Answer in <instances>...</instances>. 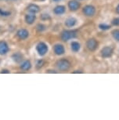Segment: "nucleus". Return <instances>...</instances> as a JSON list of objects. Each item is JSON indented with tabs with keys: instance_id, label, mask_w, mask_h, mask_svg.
I'll list each match as a JSON object with an SVG mask.
<instances>
[{
	"instance_id": "12",
	"label": "nucleus",
	"mask_w": 119,
	"mask_h": 120,
	"mask_svg": "<svg viewBox=\"0 0 119 120\" xmlns=\"http://www.w3.org/2000/svg\"><path fill=\"white\" fill-rule=\"evenodd\" d=\"M28 10L29 12L32 13H36L38 12H39L40 9L37 5H35V4H31L28 6Z\"/></svg>"
},
{
	"instance_id": "15",
	"label": "nucleus",
	"mask_w": 119,
	"mask_h": 120,
	"mask_svg": "<svg viewBox=\"0 0 119 120\" xmlns=\"http://www.w3.org/2000/svg\"><path fill=\"white\" fill-rule=\"evenodd\" d=\"M31 64L29 60H25L21 65V68L22 70H24V71H28V70L31 68Z\"/></svg>"
},
{
	"instance_id": "23",
	"label": "nucleus",
	"mask_w": 119,
	"mask_h": 120,
	"mask_svg": "<svg viewBox=\"0 0 119 120\" xmlns=\"http://www.w3.org/2000/svg\"><path fill=\"white\" fill-rule=\"evenodd\" d=\"M37 29H38V31H42L45 30V26L42 25V24H39V25H37Z\"/></svg>"
},
{
	"instance_id": "14",
	"label": "nucleus",
	"mask_w": 119,
	"mask_h": 120,
	"mask_svg": "<svg viewBox=\"0 0 119 120\" xmlns=\"http://www.w3.org/2000/svg\"><path fill=\"white\" fill-rule=\"evenodd\" d=\"M35 19H36V17L34 14H28V15H26V17H25V21L28 24H33L34 21H35Z\"/></svg>"
},
{
	"instance_id": "24",
	"label": "nucleus",
	"mask_w": 119,
	"mask_h": 120,
	"mask_svg": "<svg viewBox=\"0 0 119 120\" xmlns=\"http://www.w3.org/2000/svg\"><path fill=\"white\" fill-rule=\"evenodd\" d=\"M50 17L49 16V14H42V20H47V19H49Z\"/></svg>"
},
{
	"instance_id": "11",
	"label": "nucleus",
	"mask_w": 119,
	"mask_h": 120,
	"mask_svg": "<svg viewBox=\"0 0 119 120\" xmlns=\"http://www.w3.org/2000/svg\"><path fill=\"white\" fill-rule=\"evenodd\" d=\"M76 19L74 17H69L65 21V25H66L67 28H71V27H74L76 24Z\"/></svg>"
},
{
	"instance_id": "25",
	"label": "nucleus",
	"mask_w": 119,
	"mask_h": 120,
	"mask_svg": "<svg viewBox=\"0 0 119 120\" xmlns=\"http://www.w3.org/2000/svg\"><path fill=\"white\" fill-rule=\"evenodd\" d=\"M1 73H10V71L9 70H3V71H1Z\"/></svg>"
},
{
	"instance_id": "26",
	"label": "nucleus",
	"mask_w": 119,
	"mask_h": 120,
	"mask_svg": "<svg viewBox=\"0 0 119 120\" xmlns=\"http://www.w3.org/2000/svg\"><path fill=\"white\" fill-rule=\"evenodd\" d=\"M116 10H117V13H119V5L117 6V8H116Z\"/></svg>"
},
{
	"instance_id": "5",
	"label": "nucleus",
	"mask_w": 119,
	"mask_h": 120,
	"mask_svg": "<svg viewBox=\"0 0 119 120\" xmlns=\"http://www.w3.org/2000/svg\"><path fill=\"white\" fill-rule=\"evenodd\" d=\"M86 46L90 51H94L96 50V48L98 47V42L96 39L94 38H90L86 42Z\"/></svg>"
},
{
	"instance_id": "19",
	"label": "nucleus",
	"mask_w": 119,
	"mask_h": 120,
	"mask_svg": "<svg viewBox=\"0 0 119 120\" xmlns=\"http://www.w3.org/2000/svg\"><path fill=\"white\" fill-rule=\"evenodd\" d=\"M99 28L100 29H102V30H107V29H109L111 28V26L108 25V24H101L99 25Z\"/></svg>"
},
{
	"instance_id": "17",
	"label": "nucleus",
	"mask_w": 119,
	"mask_h": 120,
	"mask_svg": "<svg viewBox=\"0 0 119 120\" xmlns=\"http://www.w3.org/2000/svg\"><path fill=\"white\" fill-rule=\"evenodd\" d=\"M71 49H72L74 52H78L81 47L80 44L77 42H73L72 43H71Z\"/></svg>"
},
{
	"instance_id": "27",
	"label": "nucleus",
	"mask_w": 119,
	"mask_h": 120,
	"mask_svg": "<svg viewBox=\"0 0 119 120\" xmlns=\"http://www.w3.org/2000/svg\"><path fill=\"white\" fill-rule=\"evenodd\" d=\"M53 1H55V2H58V1H60V0H53Z\"/></svg>"
},
{
	"instance_id": "4",
	"label": "nucleus",
	"mask_w": 119,
	"mask_h": 120,
	"mask_svg": "<svg viewBox=\"0 0 119 120\" xmlns=\"http://www.w3.org/2000/svg\"><path fill=\"white\" fill-rule=\"evenodd\" d=\"M83 13H84V14L87 16V17H92V16H93L95 14L96 9L93 6H91V5L86 6L83 8Z\"/></svg>"
},
{
	"instance_id": "1",
	"label": "nucleus",
	"mask_w": 119,
	"mask_h": 120,
	"mask_svg": "<svg viewBox=\"0 0 119 120\" xmlns=\"http://www.w3.org/2000/svg\"><path fill=\"white\" fill-rule=\"evenodd\" d=\"M77 35V31L75 30H65L61 33V39L63 41L66 42L76 37Z\"/></svg>"
},
{
	"instance_id": "18",
	"label": "nucleus",
	"mask_w": 119,
	"mask_h": 120,
	"mask_svg": "<svg viewBox=\"0 0 119 120\" xmlns=\"http://www.w3.org/2000/svg\"><path fill=\"white\" fill-rule=\"evenodd\" d=\"M112 35H113L114 39L119 42V30L118 29H117V30H114L113 31H112Z\"/></svg>"
},
{
	"instance_id": "28",
	"label": "nucleus",
	"mask_w": 119,
	"mask_h": 120,
	"mask_svg": "<svg viewBox=\"0 0 119 120\" xmlns=\"http://www.w3.org/2000/svg\"><path fill=\"white\" fill-rule=\"evenodd\" d=\"M41 1H45V0H41Z\"/></svg>"
},
{
	"instance_id": "21",
	"label": "nucleus",
	"mask_w": 119,
	"mask_h": 120,
	"mask_svg": "<svg viewBox=\"0 0 119 120\" xmlns=\"http://www.w3.org/2000/svg\"><path fill=\"white\" fill-rule=\"evenodd\" d=\"M112 24H114V25L115 26H118L119 25V18H114V19L112 21Z\"/></svg>"
},
{
	"instance_id": "7",
	"label": "nucleus",
	"mask_w": 119,
	"mask_h": 120,
	"mask_svg": "<svg viewBox=\"0 0 119 120\" xmlns=\"http://www.w3.org/2000/svg\"><path fill=\"white\" fill-rule=\"evenodd\" d=\"M17 35L20 39L24 40V39H26V38L28 37L29 32L26 30V29H21V30H19L17 31Z\"/></svg>"
},
{
	"instance_id": "10",
	"label": "nucleus",
	"mask_w": 119,
	"mask_h": 120,
	"mask_svg": "<svg viewBox=\"0 0 119 120\" xmlns=\"http://www.w3.org/2000/svg\"><path fill=\"white\" fill-rule=\"evenodd\" d=\"M64 47L61 44H57L54 46V52L57 55H62V54L64 53Z\"/></svg>"
},
{
	"instance_id": "2",
	"label": "nucleus",
	"mask_w": 119,
	"mask_h": 120,
	"mask_svg": "<svg viewBox=\"0 0 119 120\" xmlns=\"http://www.w3.org/2000/svg\"><path fill=\"white\" fill-rule=\"evenodd\" d=\"M56 66L60 71H67L71 67V63L66 59H61L56 63Z\"/></svg>"
},
{
	"instance_id": "20",
	"label": "nucleus",
	"mask_w": 119,
	"mask_h": 120,
	"mask_svg": "<svg viewBox=\"0 0 119 120\" xmlns=\"http://www.w3.org/2000/svg\"><path fill=\"white\" fill-rule=\"evenodd\" d=\"M10 14H11V13L9 12V11H3V10H2L1 9H0V15H1V16L8 17V16H10Z\"/></svg>"
},
{
	"instance_id": "13",
	"label": "nucleus",
	"mask_w": 119,
	"mask_h": 120,
	"mask_svg": "<svg viewBox=\"0 0 119 120\" xmlns=\"http://www.w3.org/2000/svg\"><path fill=\"white\" fill-rule=\"evenodd\" d=\"M53 12H54L55 14L61 15L65 12V7L64 6H57V7H55Z\"/></svg>"
},
{
	"instance_id": "9",
	"label": "nucleus",
	"mask_w": 119,
	"mask_h": 120,
	"mask_svg": "<svg viewBox=\"0 0 119 120\" xmlns=\"http://www.w3.org/2000/svg\"><path fill=\"white\" fill-rule=\"evenodd\" d=\"M68 7L71 10L75 11L80 7V3L76 0H71L68 3Z\"/></svg>"
},
{
	"instance_id": "16",
	"label": "nucleus",
	"mask_w": 119,
	"mask_h": 120,
	"mask_svg": "<svg viewBox=\"0 0 119 120\" xmlns=\"http://www.w3.org/2000/svg\"><path fill=\"white\" fill-rule=\"evenodd\" d=\"M12 57H13L14 61L18 63V62H21L22 60V59H23V56H22V54L20 53H16L12 56Z\"/></svg>"
},
{
	"instance_id": "8",
	"label": "nucleus",
	"mask_w": 119,
	"mask_h": 120,
	"mask_svg": "<svg viewBox=\"0 0 119 120\" xmlns=\"http://www.w3.org/2000/svg\"><path fill=\"white\" fill-rule=\"evenodd\" d=\"M9 46L5 41H0V54L4 55L9 51Z\"/></svg>"
},
{
	"instance_id": "6",
	"label": "nucleus",
	"mask_w": 119,
	"mask_h": 120,
	"mask_svg": "<svg viewBox=\"0 0 119 120\" xmlns=\"http://www.w3.org/2000/svg\"><path fill=\"white\" fill-rule=\"evenodd\" d=\"M112 54H113V49L110 46H105L101 50V55H102L103 57H110V56H111Z\"/></svg>"
},
{
	"instance_id": "3",
	"label": "nucleus",
	"mask_w": 119,
	"mask_h": 120,
	"mask_svg": "<svg viewBox=\"0 0 119 120\" xmlns=\"http://www.w3.org/2000/svg\"><path fill=\"white\" fill-rule=\"evenodd\" d=\"M37 51L39 53V55L41 56H44L47 52H48V46L46 43L44 42H39V44L37 45Z\"/></svg>"
},
{
	"instance_id": "22",
	"label": "nucleus",
	"mask_w": 119,
	"mask_h": 120,
	"mask_svg": "<svg viewBox=\"0 0 119 120\" xmlns=\"http://www.w3.org/2000/svg\"><path fill=\"white\" fill-rule=\"evenodd\" d=\"M43 64H44V61L42 60H40L37 62V68H39L43 66Z\"/></svg>"
}]
</instances>
